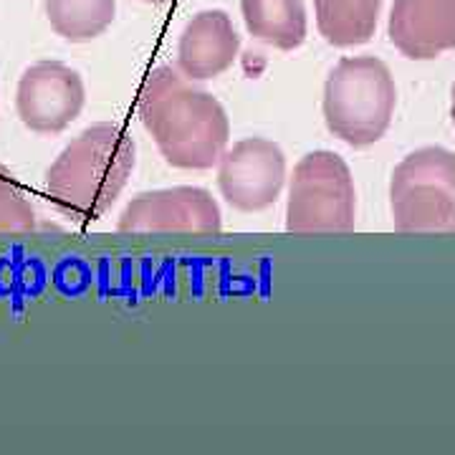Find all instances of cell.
Instances as JSON below:
<instances>
[{
	"mask_svg": "<svg viewBox=\"0 0 455 455\" xmlns=\"http://www.w3.org/2000/svg\"><path fill=\"white\" fill-rule=\"evenodd\" d=\"M314 11L326 44L349 49L372 38L382 0H314Z\"/></svg>",
	"mask_w": 455,
	"mask_h": 455,
	"instance_id": "7c38bea8",
	"label": "cell"
},
{
	"mask_svg": "<svg viewBox=\"0 0 455 455\" xmlns=\"http://www.w3.org/2000/svg\"><path fill=\"white\" fill-rule=\"evenodd\" d=\"M286 155L263 137H248L223 152L218 163V188L230 208L259 212L271 208L283 190Z\"/></svg>",
	"mask_w": 455,
	"mask_h": 455,
	"instance_id": "8992f818",
	"label": "cell"
},
{
	"mask_svg": "<svg viewBox=\"0 0 455 455\" xmlns=\"http://www.w3.org/2000/svg\"><path fill=\"white\" fill-rule=\"evenodd\" d=\"M84 101L82 76L61 61H38L18 82V116L36 134L64 132L82 114Z\"/></svg>",
	"mask_w": 455,
	"mask_h": 455,
	"instance_id": "ba28073f",
	"label": "cell"
},
{
	"mask_svg": "<svg viewBox=\"0 0 455 455\" xmlns=\"http://www.w3.org/2000/svg\"><path fill=\"white\" fill-rule=\"evenodd\" d=\"M395 228L403 233H445L455 218V155L423 147L395 167L390 182Z\"/></svg>",
	"mask_w": 455,
	"mask_h": 455,
	"instance_id": "277c9868",
	"label": "cell"
},
{
	"mask_svg": "<svg viewBox=\"0 0 455 455\" xmlns=\"http://www.w3.org/2000/svg\"><path fill=\"white\" fill-rule=\"evenodd\" d=\"M357 220V190L349 164L316 149L293 167L286 228L291 233H349Z\"/></svg>",
	"mask_w": 455,
	"mask_h": 455,
	"instance_id": "5b68a950",
	"label": "cell"
},
{
	"mask_svg": "<svg viewBox=\"0 0 455 455\" xmlns=\"http://www.w3.org/2000/svg\"><path fill=\"white\" fill-rule=\"evenodd\" d=\"M137 114L164 160L180 170H211L220 163L230 140L223 104L170 66L147 76Z\"/></svg>",
	"mask_w": 455,
	"mask_h": 455,
	"instance_id": "6da1fadb",
	"label": "cell"
},
{
	"mask_svg": "<svg viewBox=\"0 0 455 455\" xmlns=\"http://www.w3.org/2000/svg\"><path fill=\"white\" fill-rule=\"evenodd\" d=\"M387 33L407 59H438L455 49V0H395Z\"/></svg>",
	"mask_w": 455,
	"mask_h": 455,
	"instance_id": "9c48e42d",
	"label": "cell"
},
{
	"mask_svg": "<svg viewBox=\"0 0 455 455\" xmlns=\"http://www.w3.org/2000/svg\"><path fill=\"white\" fill-rule=\"evenodd\" d=\"M397 104L390 68L374 56H347L324 84V122L349 147H370L385 137Z\"/></svg>",
	"mask_w": 455,
	"mask_h": 455,
	"instance_id": "3957f363",
	"label": "cell"
},
{
	"mask_svg": "<svg viewBox=\"0 0 455 455\" xmlns=\"http://www.w3.org/2000/svg\"><path fill=\"white\" fill-rule=\"evenodd\" d=\"M145 3H170V0H145Z\"/></svg>",
	"mask_w": 455,
	"mask_h": 455,
	"instance_id": "2e32d148",
	"label": "cell"
},
{
	"mask_svg": "<svg viewBox=\"0 0 455 455\" xmlns=\"http://www.w3.org/2000/svg\"><path fill=\"white\" fill-rule=\"evenodd\" d=\"M451 116H453V124H455V84H453V107H451Z\"/></svg>",
	"mask_w": 455,
	"mask_h": 455,
	"instance_id": "9a60e30c",
	"label": "cell"
},
{
	"mask_svg": "<svg viewBox=\"0 0 455 455\" xmlns=\"http://www.w3.org/2000/svg\"><path fill=\"white\" fill-rule=\"evenodd\" d=\"M36 228V211L18 185L16 175L0 164V233H28Z\"/></svg>",
	"mask_w": 455,
	"mask_h": 455,
	"instance_id": "5bb4252c",
	"label": "cell"
},
{
	"mask_svg": "<svg viewBox=\"0 0 455 455\" xmlns=\"http://www.w3.org/2000/svg\"><path fill=\"white\" fill-rule=\"evenodd\" d=\"M248 33L278 51L307 41V8L301 0H241Z\"/></svg>",
	"mask_w": 455,
	"mask_h": 455,
	"instance_id": "8fae6325",
	"label": "cell"
},
{
	"mask_svg": "<svg viewBox=\"0 0 455 455\" xmlns=\"http://www.w3.org/2000/svg\"><path fill=\"white\" fill-rule=\"evenodd\" d=\"M238 49L241 36L226 11H203L180 36L178 71L190 82H208L233 66Z\"/></svg>",
	"mask_w": 455,
	"mask_h": 455,
	"instance_id": "30bf717a",
	"label": "cell"
},
{
	"mask_svg": "<svg viewBox=\"0 0 455 455\" xmlns=\"http://www.w3.org/2000/svg\"><path fill=\"white\" fill-rule=\"evenodd\" d=\"M451 233H455V218H453V230H451Z\"/></svg>",
	"mask_w": 455,
	"mask_h": 455,
	"instance_id": "e0dca14e",
	"label": "cell"
},
{
	"mask_svg": "<svg viewBox=\"0 0 455 455\" xmlns=\"http://www.w3.org/2000/svg\"><path fill=\"white\" fill-rule=\"evenodd\" d=\"M220 205L193 185L140 193L119 215L122 233H220Z\"/></svg>",
	"mask_w": 455,
	"mask_h": 455,
	"instance_id": "52a82bcc",
	"label": "cell"
},
{
	"mask_svg": "<svg viewBox=\"0 0 455 455\" xmlns=\"http://www.w3.org/2000/svg\"><path fill=\"white\" fill-rule=\"evenodd\" d=\"M134 155V142L119 124H92L51 164L46 196L71 220H99L127 188Z\"/></svg>",
	"mask_w": 455,
	"mask_h": 455,
	"instance_id": "7a4b0ae2",
	"label": "cell"
},
{
	"mask_svg": "<svg viewBox=\"0 0 455 455\" xmlns=\"http://www.w3.org/2000/svg\"><path fill=\"white\" fill-rule=\"evenodd\" d=\"M46 16L61 38L84 44L112 26L116 0H46Z\"/></svg>",
	"mask_w": 455,
	"mask_h": 455,
	"instance_id": "4fadbf2b",
	"label": "cell"
}]
</instances>
